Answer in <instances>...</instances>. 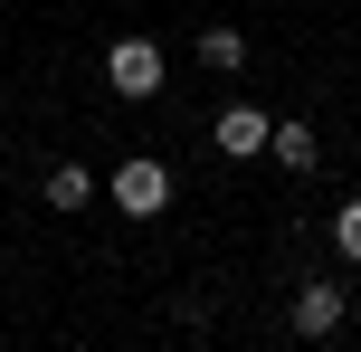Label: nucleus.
Wrapping results in <instances>:
<instances>
[{"instance_id": "5", "label": "nucleus", "mask_w": 361, "mask_h": 352, "mask_svg": "<svg viewBox=\"0 0 361 352\" xmlns=\"http://www.w3.org/2000/svg\"><path fill=\"white\" fill-rule=\"evenodd\" d=\"M267 152H276V162L295 171V181H305V171L324 162V133H314V124H276V133H267Z\"/></svg>"}, {"instance_id": "3", "label": "nucleus", "mask_w": 361, "mask_h": 352, "mask_svg": "<svg viewBox=\"0 0 361 352\" xmlns=\"http://www.w3.org/2000/svg\"><path fill=\"white\" fill-rule=\"evenodd\" d=\"M114 210H124V219H162L171 210V171L152 162V152H133V162L114 171Z\"/></svg>"}, {"instance_id": "7", "label": "nucleus", "mask_w": 361, "mask_h": 352, "mask_svg": "<svg viewBox=\"0 0 361 352\" xmlns=\"http://www.w3.org/2000/svg\"><path fill=\"white\" fill-rule=\"evenodd\" d=\"M86 200H95V171L86 162H57L48 171V210H86Z\"/></svg>"}, {"instance_id": "8", "label": "nucleus", "mask_w": 361, "mask_h": 352, "mask_svg": "<svg viewBox=\"0 0 361 352\" xmlns=\"http://www.w3.org/2000/svg\"><path fill=\"white\" fill-rule=\"evenodd\" d=\"M333 248L361 267V200H343V210H333Z\"/></svg>"}, {"instance_id": "1", "label": "nucleus", "mask_w": 361, "mask_h": 352, "mask_svg": "<svg viewBox=\"0 0 361 352\" xmlns=\"http://www.w3.org/2000/svg\"><path fill=\"white\" fill-rule=\"evenodd\" d=\"M162 76H171V57L152 48L143 29H124V38L105 48V86H114V95H133V105H143V95H162Z\"/></svg>"}, {"instance_id": "6", "label": "nucleus", "mask_w": 361, "mask_h": 352, "mask_svg": "<svg viewBox=\"0 0 361 352\" xmlns=\"http://www.w3.org/2000/svg\"><path fill=\"white\" fill-rule=\"evenodd\" d=\"M200 67H219V76H238V67H247V38H238L228 19H219V29H200Z\"/></svg>"}, {"instance_id": "4", "label": "nucleus", "mask_w": 361, "mask_h": 352, "mask_svg": "<svg viewBox=\"0 0 361 352\" xmlns=\"http://www.w3.org/2000/svg\"><path fill=\"white\" fill-rule=\"evenodd\" d=\"M267 114H257V105H228V114H219V124H209V143L219 152H228V162H257V152H267Z\"/></svg>"}, {"instance_id": "2", "label": "nucleus", "mask_w": 361, "mask_h": 352, "mask_svg": "<svg viewBox=\"0 0 361 352\" xmlns=\"http://www.w3.org/2000/svg\"><path fill=\"white\" fill-rule=\"evenodd\" d=\"M343 315H352V296H343V286H333V277H305V286H295V343H333V334H343Z\"/></svg>"}]
</instances>
